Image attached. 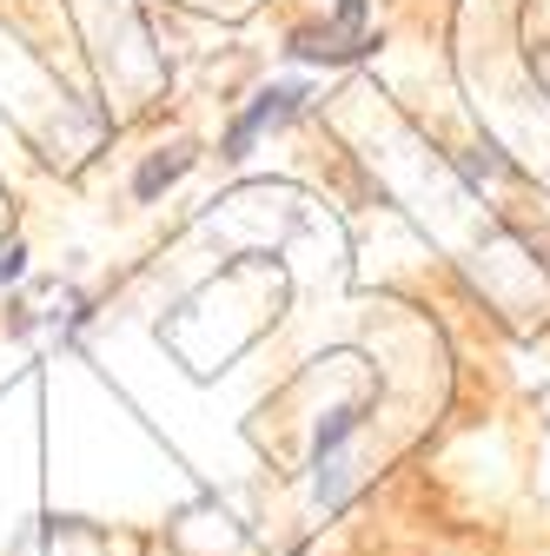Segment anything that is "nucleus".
<instances>
[{
  "label": "nucleus",
  "instance_id": "nucleus-1",
  "mask_svg": "<svg viewBox=\"0 0 550 556\" xmlns=\"http://www.w3.org/2000/svg\"><path fill=\"white\" fill-rule=\"evenodd\" d=\"M305 100H312V87L305 80H279V87H259L252 93V106L233 119V132H226V147H220V160H246L252 153V139L259 132H272V126H286L292 113H305Z\"/></svg>",
  "mask_w": 550,
  "mask_h": 556
},
{
  "label": "nucleus",
  "instance_id": "nucleus-2",
  "mask_svg": "<svg viewBox=\"0 0 550 556\" xmlns=\"http://www.w3.org/2000/svg\"><path fill=\"white\" fill-rule=\"evenodd\" d=\"M365 47H372L365 0H338V21H325V27H299V34H292V53H299V60H325V66L359 60Z\"/></svg>",
  "mask_w": 550,
  "mask_h": 556
},
{
  "label": "nucleus",
  "instance_id": "nucleus-3",
  "mask_svg": "<svg viewBox=\"0 0 550 556\" xmlns=\"http://www.w3.org/2000/svg\"><path fill=\"white\" fill-rule=\"evenodd\" d=\"M192 160H199L192 147H173V160H166V153H160V160H147L140 173H133V199H140V205H147V199H160V186H173L179 173H192Z\"/></svg>",
  "mask_w": 550,
  "mask_h": 556
},
{
  "label": "nucleus",
  "instance_id": "nucleus-4",
  "mask_svg": "<svg viewBox=\"0 0 550 556\" xmlns=\"http://www.w3.org/2000/svg\"><path fill=\"white\" fill-rule=\"evenodd\" d=\"M27 271V239H0V286H14Z\"/></svg>",
  "mask_w": 550,
  "mask_h": 556
}]
</instances>
